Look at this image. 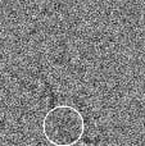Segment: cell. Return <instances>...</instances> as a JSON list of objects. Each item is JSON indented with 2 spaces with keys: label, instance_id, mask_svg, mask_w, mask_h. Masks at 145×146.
<instances>
[{
  "label": "cell",
  "instance_id": "cell-1",
  "mask_svg": "<svg viewBox=\"0 0 145 146\" xmlns=\"http://www.w3.org/2000/svg\"><path fill=\"white\" fill-rule=\"evenodd\" d=\"M84 132V117L73 106H55L44 117L43 133L54 146H73L81 140Z\"/></svg>",
  "mask_w": 145,
  "mask_h": 146
}]
</instances>
